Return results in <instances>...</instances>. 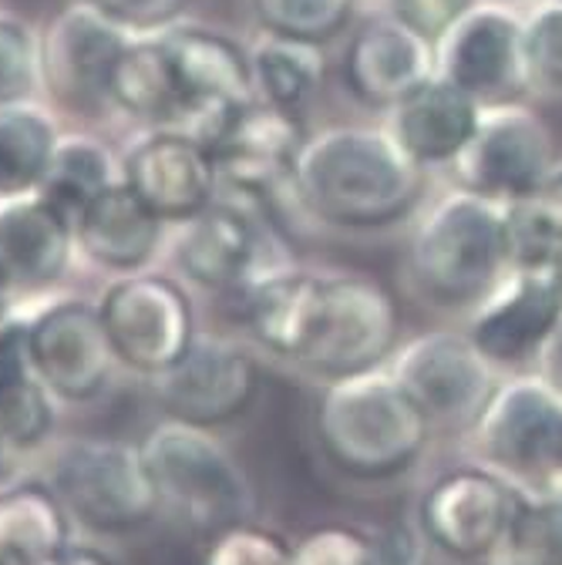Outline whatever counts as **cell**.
I'll return each mask as SVG.
<instances>
[{"label": "cell", "instance_id": "6da1fadb", "mask_svg": "<svg viewBox=\"0 0 562 565\" xmlns=\"http://www.w3.org/2000/svg\"><path fill=\"white\" fill-rule=\"evenodd\" d=\"M240 297V313L259 347L327 381L378 371L401 337L397 300L361 273L276 266Z\"/></svg>", "mask_w": 562, "mask_h": 565}, {"label": "cell", "instance_id": "7a4b0ae2", "mask_svg": "<svg viewBox=\"0 0 562 565\" xmlns=\"http://www.w3.org/2000/svg\"><path fill=\"white\" fill-rule=\"evenodd\" d=\"M428 169L414 162L391 131L333 125L304 138L290 195L310 220L371 233L407 220L425 199Z\"/></svg>", "mask_w": 562, "mask_h": 565}, {"label": "cell", "instance_id": "3957f363", "mask_svg": "<svg viewBox=\"0 0 562 565\" xmlns=\"http://www.w3.org/2000/svg\"><path fill=\"white\" fill-rule=\"evenodd\" d=\"M506 205L468 189L445 192L421 216L407 273L414 290L432 307H478L509 273Z\"/></svg>", "mask_w": 562, "mask_h": 565}, {"label": "cell", "instance_id": "277c9868", "mask_svg": "<svg viewBox=\"0 0 562 565\" xmlns=\"http://www.w3.org/2000/svg\"><path fill=\"white\" fill-rule=\"evenodd\" d=\"M432 420L381 371L330 381L317 407L324 455L354 478H391L425 451Z\"/></svg>", "mask_w": 562, "mask_h": 565}, {"label": "cell", "instance_id": "5b68a950", "mask_svg": "<svg viewBox=\"0 0 562 565\" xmlns=\"http://www.w3.org/2000/svg\"><path fill=\"white\" fill-rule=\"evenodd\" d=\"M138 448L159 491L162 512L209 535L246 522L253 509L250 481L209 428L166 417L138 441Z\"/></svg>", "mask_w": 562, "mask_h": 565}, {"label": "cell", "instance_id": "8992f818", "mask_svg": "<svg viewBox=\"0 0 562 565\" xmlns=\"http://www.w3.org/2000/svg\"><path fill=\"white\" fill-rule=\"evenodd\" d=\"M47 484L75 525L125 535L149 525L162 505L142 448L112 438H78L54 451Z\"/></svg>", "mask_w": 562, "mask_h": 565}, {"label": "cell", "instance_id": "52a82bcc", "mask_svg": "<svg viewBox=\"0 0 562 565\" xmlns=\"http://www.w3.org/2000/svg\"><path fill=\"white\" fill-rule=\"evenodd\" d=\"M192 131L213 152L220 195L230 189L226 195L266 209L276 192H290L294 162L307 138L300 111L250 98L202 118Z\"/></svg>", "mask_w": 562, "mask_h": 565}, {"label": "cell", "instance_id": "ba28073f", "mask_svg": "<svg viewBox=\"0 0 562 565\" xmlns=\"http://www.w3.org/2000/svg\"><path fill=\"white\" fill-rule=\"evenodd\" d=\"M98 313L118 364L146 377L172 367L195 337L189 294L172 276L146 269L112 279L98 300Z\"/></svg>", "mask_w": 562, "mask_h": 565}, {"label": "cell", "instance_id": "9c48e42d", "mask_svg": "<svg viewBox=\"0 0 562 565\" xmlns=\"http://www.w3.org/2000/svg\"><path fill=\"white\" fill-rule=\"evenodd\" d=\"M435 71L468 92L485 111L519 105L532 88L526 21L491 0L471 4L435 41Z\"/></svg>", "mask_w": 562, "mask_h": 565}, {"label": "cell", "instance_id": "30bf717a", "mask_svg": "<svg viewBox=\"0 0 562 565\" xmlns=\"http://www.w3.org/2000/svg\"><path fill=\"white\" fill-rule=\"evenodd\" d=\"M131 31L115 24L108 14L75 0L41 34V88L47 98L85 118L112 111V67L128 44Z\"/></svg>", "mask_w": 562, "mask_h": 565}, {"label": "cell", "instance_id": "8fae6325", "mask_svg": "<svg viewBox=\"0 0 562 565\" xmlns=\"http://www.w3.org/2000/svg\"><path fill=\"white\" fill-rule=\"evenodd\" d=\"M562 320V259L509 266L468 327L471 343L491 367H522L539 361Z\"/></svg>", "mask_w": 562, "mask_h": 565}, {"label": "cell", "instance_id": "7c38bea8", "mask_svg": "<svg viewBox=\"0 0 562 565\" xmlns=\"http://www.w3.org/2000/svg\"><path fill=\"white\" fill-rule=\"evenodd\" d=\"M266 209L220 195L213 205L179 223L172 239L176 266L209 294H243L256 276L273 269L266 259Z\"/></svg>", "mask_w": 562, "mask_h": 565}, {"label": "cell", "instance_id": "4fadbf2b", "mask_svg": "<svg viewBox=\"0 0 562 565\" xmlns=\"http://www.w3.org/2000/svg\"><path fill=\"white\" fill-rule=\"evenodd\" d=\"M149 381L166 417L216 428L250 407L259 387V367L236 340L195 333L182 358Z\"/></svg>", "mask_w": 562, "mask_h": 565}, {"label": "cell", "instance_id": "5bb4252c", "mask_svg": "<svg viewBox=\"0 0 562 565\" xmlns=\"http://www.w3.org/2000/svg\"><path fill=\"white\" fill-rule=\"evenodd\" d=\"M475 431L485 458L502 471L536 484L562 481V394L542 377L496 387Z\"/></svg>", "mask_w": 562, "mask_h": 565}, {"label": "cell", "instance_id": "9a60e30c", "mask_svg": "<svg viewBox=\"0 0 562 565\" xmlns=\"http://www.w3.org/2000/svg\"><path fill=\"white\" fill-rule=\"evenodd\" d=\"M391 377L428 420L448 428H475L496 394L491 364L468 333H425L411 340L397 350Z\"/></svg>", "mask_w": 562, "mask_h": 565}, {"label": "cell", "instance_id": "2e32d148", "mask_svg": "<svg viewBox=\"0 0 562 565\" xmlns=\"http://www.w3.org/2000/svg\"><path fill=\"white\" fill-rule=\"evenodd\" d=\"M452 169L458 189L509 205L532 195L552 172V138L545 125L519 105L488 108Z\"/></svg>", "mask_w": 562, "mask_h": 565}, {"label": "cell", "instance_id": "e0dca14e", "mask_svg": "<svg viewBox=\"0 0 562 565\" xmlns=\"http://www.w3.org/2000/svg\"><path fill=\"white\" fill-rule=\"evenodd\" d=\"M121 182L166 226H179L220 199V172L205 141L182 125H159L128 146Z\"/></svg>", "mask_w": 562, "mask_h": 565}, {"label": "cell", "instance_id": "ac0fdd59", "mask_svg": "<svg viewBox=\"0 0 562 565\" xmlns=\"http://www.w3.org/2000/svg\"><path fill=\"white\" fill-rule=\"evenodd\" d=\"M31 361L44 387L67 404L95 401L115 374V350L105 333L98 303L54 300L28 317Z\"/></svg>", "mask_w": 562, "mask_h": 565}, {"label": "cell", "instance_id": "d6986e66", "mask_svg": "<svg viewBox=\"0 0 562 565\" xmlns=\"http://www.w3.org/2000/svg\"><path fill=\"white\" fill-rule=\"evenodd\" d=\"M516 509V491L499 475L485 468H458L428 488L421 502V525L442 552L475 558L499 548Z\"/></svg>", "mask_w": 562, "mask_h": 565}, {"label": "cell", "instance_id": "ffe728a7", "mask_svg": "<svg viewBox=\"0 0 562 565\" xmlns=\"http://www.w3.org/2000/svg\"><path fill=\"white\" fill-rule=\"evenodd\" d=\"M343 88L368 108H391L411 88L435 75V41L384 14L347 38L340 57Z\"/></svg>", "mask_w": 562, "mask_h": 565}, {"label": "cell", "instance_id": "44dd1931", "mask_svg": "<svg viewBox=\"0 0 562 565\" xmlns=\"http://www.w3.org/2000/svg\"><path fill=\"white\" fill-rule=\"evenodd\" d=\"M172 57L182 95L189 102V121H202L223 108L256 98L250 75V51L223 31L202 24H169L156 31Z\"/></svg>", "mask_w": 562, "mask_h": 565}, {"label": "cell", "instance_id": "7402d4cb", "mask_svg": "<svg viewBox=\"0 0 562 565\" xmlns=\"http://www.w3.org/2000/svg\"><path fill=\"white\" fill-rule=\"evenodd\" d=\"M388 111H391L388 131L394 135L397 146L425 169L452 166L471 141L485 115V108L468 92L442 78L438 71L417 88H411Z\"/></svg>", "mask_w": 562, "mask_h": 565}, {"label": "cell", "instance_id": "603a6c76", "mask_svg": "<svg viewBox=\"0 0 562 565\" xmlns=\"http://www.w3.org/2000/svg\"><path fill=\"white\" fill-rule=\"evenodd\" d=\"M166 236V223L121 179L95 195L75 220V246L108 273L146 269Z\"/></svg>", "mask_w": 562, "mask_h": 565}, {"label": "cell", "instance_id": "cb8c5ba5", "mask_svg": "<svg viewBox=\"0 0 562 565\" xmlns=\"http://www.w3.org/2000/svg\"><path fill=\"white\" fill-rule=\"evenodd\" d=\"M75 249L72 220L41 195L0 205V266L14 290H44L57 282Z\"/></svg>", "mask_w": 562, "mask_h": 565}, {"label": "cell", "instance_id": "d4e9b609", "mask_svg": "<svg viewBox=\"0 0 562 565\" xmlns=\"http://www.w3.org/2000/svg\"><path fill=\"white\" fill-rule=\"evenodd\" d=\"M112 108L131 115L135 121L182 125L189 121V102L182 95L172 57L159 34H131L121 47L112 82H108Z\"/></svg>", "mask_w": 562, "mask_h": 565}, {"label": "cell", "instance_id": "484cf974", "mask_svg": "<svg viewBox=\"0 0 562 565\" xmlns=\"http://www.w3.org/2000/svg\"><path fill=\"white\" fill-rule=\"evenodd\" d=\"M54 401L31 361L28 317L0 313V428L18 451H31L51 438Z\"/></svg>", "mask_w": 562, "mask_h": 565}, {"label": "cell", "instance_id": "4316f807", "mask_svg": "<svg viewBox=\"0 0 562 565\" xmlns=\"http://www.w3.org/2000/svg\"><path fill=\"white\" fill-rule=\"evenodd\" d=\"M72 515L47 481L0 484V565H41L72 545Z\"/></svg>", "mask_w": 562, "mask_h": 565}, {"label": "cell", "instance_id": "83f0119b", "mask_svg": "<svg viewBox=\"0 0 562 565\" xmlns=\"http://www.w3.org/2000/svg\"><path fill=\"white\" fill-rule=\"evenodd\" d=\"M57 138L61 131L41 105H0V205L38 195Z\"/></svg>", "mask_w": 562, "mask_h": 565}, {"label": "cell", "instance_id": "f1b7e54d", "mask_svg": "<svg viewBox=\"0 0 562 565\" xmlns=\"http://www.w3.org/2000/svg\"><path fill=\"white\" fill-rule=\"evenodd\" d=\"M324 47L297 38L266 34L250 51L253 95L287 111H304L324 85Z\"/></svg>", "mask_w": 562, "mask_h": 565}, {"label": "cell", "instance_id": "f546056e", "mask_svg": "<svg viewBox=\"0 0 562 565\" xmlns=\"http://www.w3.org/2000/svg\"><path fill=\"white\" fill-rule=\"evenodd\" d=\"M121 179V166L112 159V152L92 135H61L57 149L51 156V166L44 172V182L38 195L51 202L61 216L78 220V212L102 195L108 185Z\"/></svg>", "mask_w": 562, "mask_h": 565}, {"label": "cell", "instance_id": "4dcf8cb0", "mask_svg": "<svg viewBox=\"0 0 562 565\" xmlns=\"http://www.w3.org/2000/svg\"><path fill=\"white\" fill-rule=\"evenodd\" d=\"M506 236L512 266L562 259V166L532 195L506 205Z\"/></svg>", "mask_w": 562, "mask_h": 565}, {"label": "cell", "instance_id": "1f68e13d", "mask_svg": "<svg viewBox=\"0 0 562 565\" xmlns=\"http://www.w3.org/2000/svg\"><path fill=\"white\" fill-rule=\"evenodd\" d=\"M253 14L266 34L324 44L350 24L354 0H253Z\"/></svg>", "mask_w": 562, "mask_h": 565}, {"label": "cell", "instance_id": "d6a6232c", "mask_svg": "<svg viewBox=\"0 0 562 565\" xmlns=\"http://www.w3.org/2000/svg\"><path fill=\"white\" fill-rule=\"evenodd\" d=\"M499 548L502 565H562V499L519 502Z\"/></svg>", "mask_w": 562, "mask_h": 565}, {"label": "cell", "instance_id": "836d02e7", "mask_svg": "<svg viewBox=\"0 0 562 565\" xmlns=\"http://www.w3.org/2000/svg\"><path fill=\"white\" fill-rule=\"evenodd\" d=\"M41 85V38L34 28L0 11V105L31 102Z\"/></svg>", "mask_w": 562, "mask_h": 565}, {"label": "cell", "instance_id": "e575fe53", "mask_svg": "<svg viewBox=\"0 0 562 565\" xmlns=\"http://www.w3.org/2000/svg\"><path fill=\"white\" fill-rule=\"evenodd\" d=\"M202 565H297V562H294V545H287L279 535L236 522L209 535Z\"/></svg>", "mask_w": 562, "mask_h": 565}, {"label": "cell", "instance_id": "d590c367", "mask_svg": "<svg viewBox=\"0 0 562 565\" xmlns=\"http://www.w3.org/2000/svg\"><path fill=\"white\" fill-rule=\"evenodd\" d=\"M297 565H381V542L343 525L307 532L294 545Z\"/></svg>", "mask_w": 562, "mask_h": 565}, {"label": "cell", "instance_id": "8d00e7d4", "mask_svg": "<svg viewBox=\"0 0 562 565\" xmlns=\"http://www.w3.org/2000/svg\"><path fill=\"white\" fill-rule=\"evenodd\" d=\"M526 54L532 85L562 92V4L549 0L526 21Z\"/></svg>", "mask_w": 562, "mask_h": 565}, {"label": "cell", "instance_id": "74e56055", "mask_svg": "<svg viewBox=\"0 0 562 565\" xmlns=\"http://www.w3.org/2000/svg\"><path fill=\"white\" fill-rule=\"evenodd\" d=\"M131 34H156L179 21L185 0H88Z\"/></svg>", "mask_w": 562, "mask_h": 565}, {"label": "cell", "instance_id": "f35d334b", "mask_svg": "<svg viewBox=\"0 0 562 565\" xmlns=\"http://www.w3.org/2000/svg\"><path fill=\"white\" fill-rule=\"evenodd\" d=\"M471 4L475 0H391V14L428 41H438L448 24L458 21Z\"/></svg>", "mask_w": 562, "mask_h": 565}, {"label": "cell", "instance_id": "ab89813d", "mask_svg": "<svg viewBox=\"0 0 562 565\" xmlns=\"http://www.w3.org/2000/svg\"><path fill=\"white\" fill-rule=\"evenodd\" d=\"M539 377H542L555 394H562V320H559V327L552 330L549 343H545L542 353H539Z\"/></svg>", "mask_w": 562, "mask_h": 565}, {"label": "cell", "instance_id": "60d3db41", "mask_svg": "<svg viewBox=\"0 0 562 565\" xmlns=\"http://www.w3.org/2000/svg\"><path fill=\"white\" fill-rule=\"evenodd\" d=\"M41 565H115V562H112L105 552H98V548H88V545L72 542V545H67L57 558L41 562Z\"/></svg>", "mask_w": 562, "mask_h": 565}, {"label": "cell", "instance_id": "b9f144b4", "mask_svg": "<svg viewBox=\"0 0 562 565\" xmlns=\"http://www.w3.org/2000/svg\"><path fill=\"white\" fill-rule=\"evenodd\" d=\"M14 455H21V451L11 445L8 431L0 428V484H8V481H11V471H14Z\"/></svg>", "mask_w": 562, "mask_h": 565}, {"label": "cell", "instance_id": "7bdbcfd3", "mask_svg": "<svg viewBox=\"0 0 562 565\" xmlns=\"http://www.w3.org/2000/svg\"><path fill=\"white\" fill-rule=\"evenodd\" d=\"M14 287H11V279L4 273V266H0V313H8V300H11Z\"/></svg>", "mask_w": 562, "mask_h": 565}, {"label": "cell", "instance_id": "ee69618b", "mask_svg": "<svg viewBox=\"0 0 562 565\" xmlns=\"http://www.w3.org/2000/svg\"><path fill=\"white\" fill-rule=\"evenodd\" d=\"M555 4H562V0H555Z\"/></svg>", "mask_w": 562, "mask_h": 565}]
</instances>
